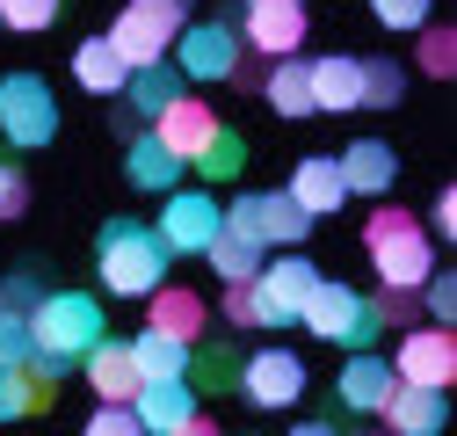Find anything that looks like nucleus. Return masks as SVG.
I'll return each instance as SVG.
<instances>
[{
	"mask_svg": "<svg viewBox=\"0 0 457 436\" xmlns=\"http://www.w3.org/2000/svg\"><path fill=\"white\" fill-rule=\"evenodd\" d=\"M167 240L153 226H138V218H109L102 240H95V277L102 291H117V298H145L160 277H167Z\"/></svg>",
	"mask_w": 457,
	"mask_h": 436,
	"instance_id": "nucleus-1",
	"label": "nucleus"
},
{
	"mask_svg": "<svg viewBox=\"0 0 457 436\" xmlns=\"http://www.w3.org/2000/svg\"><path fill=\"white\" fill-rule=\"evenodd\" d=\"M363 247H370V262H378V277H385V284H407V291H421V277L436 269V233L421 226L414 211H399V204H378V211H370Z\"/></svg>",
	"mask_w": 457,
	"mask_h": 436,
	"instance_id": "nucleus-2",
	"label": "nucleus"
},
{
	"mask_svg": "<svg viewBox=\"0 0 457 436\" xmlns=\"http://www.w3.org/2000/svg\"><path fill=\"white\" fill-rule=\"evenodd\" d=\"M95 335H109V327H102V306L87 291H44L29 306V342L44 356H59V364H80Z\"/></svg>",
	"mask_w": 457,
	"mask_h": 436,
	"instance_id": "nucleus-3",
	"label": "nucleus"
},
{
	"mask_svg": "<svg viewBox=\"0 0 457 436\" xmlns=\"http://www.w3.org/2000/svg\"><path fill=\"white\" fill-rule=\"evenodd\" d=\"M182 22H189V0H124V15L109 22V44L124 51V66H153L175 51Z\"/></svg>",
	"mask_w": 457,
	"mask_h": 436,
	"instance_id": "nucleus-4",
	"label": "nucleus"
},
{
	"mask_svg": "<svg viewBox=\"0 0 457 436\" xmlns=\"http://www.w3.org/2000/svg\"><path fill=\"white\" fill-rule=\"evenodd\" d=\"M298 320L312 327L320 342H341V349H363V342L378 335V313H370V298H363L356 284H327V277L305 291Z\"/></svg>",
	"mask_w": 457,
	"mask_h": 436,
	"instance_id": "nucleus-5",
	"label": "nucleus"
},
{
	"mask_svg": "<svg viewBox=\"0 0 457 436\" xmlns=\"http://www.w3.org/2000/svg\"><path fill=\"white\" fill-rule=\"evenodd\" d=\"M0 131H8V146H22V153L59 138V95L44 88V73H8L0 80Z\"/></svg>",
	"mask_w": 457,
	"mask_h": 436,
	"instance_id": "nucleus-6",
	"label": "nucleus"
},
{
	"mask_svg": "<svg viewBox=\"0 0 457 436\" xmlns=\"http://www.w3.org/2000/svg\"><path fill=\"white\" fill-rule=\"evenodd\" d=\"M225 226L254 233L262 247H305V233H312V211H305L291 189H247L240 204H225Z\"/></svg>",
	"mask_w": 457,
	"mask_h": 436,
	"instance_id": "nucleus-7",
	"label": "nucleus"
},
{
	"mask_svg": "<svg viewBox=\"0 0 457 436\" xmlns=\"http://www.w3.org/2000/svg\"><path fill=\"white\" fill-rule=\"evenodd\" d=\"M175 73L182 80H204V88H218V80H233V66H240V29L225 22V15H211V22H182V37H175Z\"/></svg>",
	"mask_w": 457,
	"mask_h": 436,
	"instance_id": "nucleus-8",
	"label": "nucleus"
},
{
	"mask_svg": "<svg viewBox=\"0 0 457 436\" xmlns=\"http://www.w3.org/2000/svg\"><path fill=\"white\" fill-rule=\"evenodd\" d=\"M131 407H138L145 436H211V422L196 415V386L189 378H138Z\"/></svg>",
	"mask_w": 457,
	"mask_h": 436,
	"instance_id": "nucleus-9",
	"label": "nucleus"
},
{
	"mask_svg": "<svg viewBox=\"0 0 457 436\" xmlns=\"http://www.w3.org/2000/svg\"><path fill=\"white\" fill-rule=\"evenodd\" d=\"M240 44L254 51V59H283V51H298L305 44V0H247V8H240Z\"/></svg>",
	"mask_w": 457,
	"mask_h": 436,
	"instance_id": "nucleus-10",
	"label": "nucleus"
},
{
	"mask_svg": "<svg viewBox=\"0 0 457 436\" xmlns=\"http://www.w3.org/2000/svg\"><path fill=\"white\" fill-rule=\"evenodd\" d=\"M320 284V269L298 255V247H283V262H262L254 269V298H262V327H291L305 291Z\"/></svg>",
	"mask_w": 457,
	"mask_h": 436,
	"instance_id": "nucleus-11",
	"label": "nucleus"
},
{
	"mask_svg": "<svg viewBox=\"0 0 457 436\" xmlns=\"http://www.w3.org/2000/svg\"><path fill=\"white\" fill-rule=\"evenodd\" d=\"M218 218H225V204L218 197H204V189H167V204H160V240H167V255H204V240L218 233Z\"/></svg>",
	"mask_w": 457,
	"mask_h": 436,
	"instance_id": "nucleus-12",
	"label": "nucleus"
},
{
	"mask_svg": "<svg viewBox=\"0 0 457 436\" xmlns=\"http://www.w3.org/2000/svg\"><path fill=\"white\" fill-rule=\"evenodd\" d=\"M392 378H414V386H450V378H457V335H450V320L407 327V335H399V356H392Z\"/></svg>",
	"mask_w": 457,
	"mask_h": 436,
	"instance_id": "nucleus-13",
	"label": "nucleus"
},
{
	"mask_svg": "<svg viewBox=\"0 0 457 436\" xmlns=\"http://www.w3.org/2000/svg\"><path fill=\"white\" fill-rule=\"evenodd\" d=\"M240 393H247L254 407H291V400L305 393V364H298L291 349H254V356L240 364Z\"/></svg>",
	"mask_w": 457,
	"mask_h": 436,
	"instance_id": "nucleus-14",
	"label": "nucleus"
},
{
	"mask_svg": "<svg viewBox=\"0 0 457 436\" xmlns=\"http://www.w3.org/2000/svg\"><path fill=\"white\" fill-rule=\"evenodd\" d=\"M399 436H436L450 422V386H414V378H392V393L378 407Z\"/></svg>",
	"mask_w": 457,
	"mask_h": 436,
	"instance_id": "nucleus-15",
	"label": "nucleus"
},
{
	"mask_svg": "<svg viewBox=\"0 0 457 436\" xmlns=\"http://www.w3.org/2000/svg\"><path fill=\"white\" fill-rule=\"evenodd\" d=\"M334 168H341V182H349V197H385L399 182V153L385 138H356V146L334 153Z\"/></svg>",
	"mask_w": 457,
	"mask_h": 436,
	"instance_id": "nucleus-16",
	"label": "nucleus"
},
{
	"mask_svg": "<svg viewBox=\"0 0 457 436\" xmlns=\"http://www.w3.org/2000/svg\"><path fill=\"white\" fill-rule=\"evenodd\" d=\"M80 364H87V386H95V400H131V393H138L131 342H117V335H95Z\"/></svg>",
	"mask_w": 457,
	"mask_h": 436,
	"instance_id": "nucleus-17",
	"label": "nucleus"
},
{
	"mask_svg": "<svg viewBox=\"0 0 457 436\" xmlns=\"http://www.w3.org/2000/svg\"><path fill=\"white\" fill-rule=\"evenodd\" d=\"M124 175H131L145 197H167V189L182 182V153L160 146L153 131H131V138H124Z\"/></svg>",
	"mask_w": 457,
	"mask_h": 436,
	"instance_id": "nucleus-18",
	"label": "nucleus"
},
{
	"mask_svg": "<svg viewBox=\"0 0 457 436\" xmlns=\"http://www.w3.org/2000/svg\"><path fill=\"white\" fill-rule=\"evenodd\" d=\"M211 131H218V117H211V102H196V95H175V102L153 117V138H160V146H175L182 160H189Z\"/></svg>",
	"mask_w": 457,
	"mask_h": 436,
	"instance_id": "nucleus-19",
	"label": "nucleus"
},
{
	"mask_svg": "<svg viewBox=\"0 0 457 436\" xmlns=\"http://www.w3.org/2000/svg\"><path fill=\"white\" fill-rule=\"evenodd\" d=\"M262 95L276 117H312V80H305V59L298 51H283V59L262 66Z\"/></svg>",
	"mask_w": 457,
	"mask_h": 436,
	"instance_id": "nucleus-20",
	"label": "nucleus"
},
{
	"mask_svg": "<svg viewBox=\"0 0 457 436\" xmlns=\"http://www.w3.org/2000/svg\"><path fill=\"white\" fill-rule=\"evenodd\" d=\"M145 298H153V320H145V327H160V335H175V342H196V335H204V298H196V291H182V284L160 277Z\"/></svg>",
	"mask_w": 457,
	"mask_h": 436,
	"instance_id": "nucleus-21",
	"label": "nucleus"
},
{
	"mask_svg": "<svg viewBox=\"0 0 457 436\" xmlns=\"http://www.w3.org/2000/svg\"><path fill=\"white\" fill-rule=\"evenodd\" d=\"M182 95V73H175V59H153V66H131V80H124V109H131V117H160V109L167 102H175Z\"/></svg>",
	"mask_w": 457,
	"mask_h": 436,
	"instance_id": "nucleus-22",
	"label": "nucleus"
},
{
	"mask_svg": "<svg viewBox=\"0 0 457 436\" xmlns=\"http://www.w3.org/2000/svg\"><path fill=\"white\" fill-rule=\"evenodd\" d=\"M73 80H80L87 95H124L131 66H124V51L109 44V37H87V44L73 51Z\"/></svg>",
	"mask_w": 457,
	"mask_h": 436,
	"instance_id": "nucleus-23",
	"label": "nucleus"
},
{
	"mask_svg": "<svg viewBox=\"0 0 457 436\" xmlns=\"http://www.w3.org/2000/svg\"><path fill=\"white\" fill-rule=\"evenodd\" d=\"M385 393H392V364H378V356H363V349L341 364V407H349V415H378Z\"/></svg>",
	"mask_w": 457,
	"mask_h": 436,
	"instance_id": "nucleus-24",
	"label": "nucleus"
},
{
	"mask_svg": "<svg viewBox=\"0 0 457 436\" xmlns=\"http://www.w3.org/2000/svg\"><path fill=\"white\" fill-rule=\"evenodd\" d=\"M291 197H298L312 218H327V211L349 204V182H341L334 160H298V168H291Z\"/></svg>",
	"mask_w": 457,
	"mask_h": 436,
	"instance_id": "nucleus-25",
	"label": "nucleus"
},
{
	"mask_svg": "<svg viewBox=\"0 0 457 436\" xmlns=\"http://www.w3.org/2000/svg\"><path fill=\"white\" fill-rule=\"evenodd\" d=\"M204 255H211V269H218V277L225 284H240V277H254V269H262V240L254 233H240V226H225V218H218V233L204 240Z\"/></svg>",
	"mask_w": 457,
	"mask_h": 436,
	"instance_id": "nucleus-26",
	"label": "nucleus"
},
{
	"mask_svg": "<svg viewBox=\"0 0 457 436\" xmlns=\"http://www.w3.org/2000/svg\"><path fill=\"white\" fill-rule=\"evenodd\" d=\"M189 386L196 393H240V349L233 342H189Z\"/></svg>",
	"mask_w": 457,
	"mask_h": 436,
	"instance_id": "nucleus-27",
	"label": "nucleus"
},
{
	"mask_svg": "<svg viewBox=\"0 0 457 436\" xmlns=\"http://www.w3.org/2000/svg\"><path fill=\"white\" fill-rule=\"evenodd\" d=\"M305 80H312V109H356V59L349 51L305 59Z\"/></svg>",
	"mask_w": 457,
	"mask_h": 436,
	"instance_id": "nucleus-28",
	"label": "nucleus"
},
{
	"mask_svg": "<svg viewBox=\"0 0 457 436\" xmlns=\"http://www.w3.org/2000/svg\"><path fill=\"white\" fill-rule=\"evenodd\" d=\"M247 153H254V146H247L233 124H218V131H211V138H204L189 160H196V175H204V182H233V175L247 168Z\"/></svg>",
	"mask_w": 457,
	"mask_h": 436,
	"instance_id": "nucleus-29",
	"label": "nucleus"
},
{
	"mask_svg": "<svg viewBox=\"0 0 457 436\" xmlns=\"http://www.w3.org/2000/svg\"><path fill=\"white\" fill-rule=\"evenodd\" d=\"M131 364H138V378H182L189 371V342L145 327V335H131Z\"/></svg>",
	"mask_w": 457,
	"mask_h": 436,
	"instance_id": "nucleus-30",
	"label": "nucleus"
},
{
	"mask_svg": "<svg viewBox=\"0 0 457 436\" xmlns=\"http://www.w3.org/2000/svg\"><path fill=\"white\" fill-rule=\"evenodd\" d=\"M407 95V66L399 59H356V109H392Z\"/></svg>",
	"mask_w": 457,
	"mask_h": 436,
	"instance_id": "nucleus-31",
	"label": "nucleus"
},
{
	"mask_svg": "<svg viewBox=\"0 0 457 436\" xmlns=\"http://www.w3.org/2000/svg\"><path fill=\"white\" fill-rule=\"evenodd\" d=\"M66 0H0V29H15V37H44L51 22H59Z\"/></svg>",
	"mask_w": 457,
	"mask_h": 436,
	"instance_id": "nucleus-32",
	"label": "nucleus"
},
{
	"mask_svg": "<svg viewBox=\"0 0 457 436\" xmlns=\"http://www.w3.org/2000/svg\"><path fill=\"white\" fill-rule=\"evenodd\" d=\"M421 73H428V80H450V73H457V37H450V29H428V22H421Z\"/></svg>",
	"mask_w": 457,
	"mask_h": 436,
	"instance_id": "nucleus-33",
	"label": "nucleus"
},
{
	"mask_svg": "<svg viewBox=\"0 0 457 436\" xmlns=\"http://www.w3.org/2000/svg\"><path fill=\"white\" fill-rule=\"evenodd\" d=\"M421 306H428V320H457V277H450L443 262L421 277Z\"/></svg>",
	"mask_w": 457,
	"mask_h": 436,
	"instance_id": "nucleus-34",
	"label": "nucleus"
},
{
	"mask_svg": "<svg viewBox=\"0 0 457 436\" xmlns=\"http://www.w3.org/2000/svg\"><path fill=\"white\" fill-rule=\"evenodd\" d=\"M37 342H29V313H15V306H0V364H22Z\"/></svg>",
	"mask_w": 457,
	"mask_h": 436,
	"instance_id": "nucleus-35",
	"label": "nucleus"
},
{
	"mask_svg": "<svg viewBox=\"0 0 457 436\" xmlns=\"http://www.w3.org/2000/svg\"><path fill=\"white\" fill-rule=\"evenodd\" d=\"M370 313H378V327H414V291L407 284H385L370 298Z\"/></svg>",
	"mask_w": 457,
	"mask_h": 436,
	"instance_id": "nucleus-36",
	"label": "nucleus"
},
{
	"mask_svg": "<svg viewBox=\"0 0 457 436\" xmlns=\"http://www.w3.org/2000/svg\"><path fill=\"white\" fill-rule=\"evenodd\" d=\"M87 429H95V436H145V429H138V407H131V400H102Z\"/></svg>",
	"mask_w": 457,
	"mask_h": 436,
	"instance_id": "nucleus-37",
	"label": "nucleus"
},
{
	"mask_svg": "<svg viewBox=\"0 0 457 436\" xmlns=\"http://www.w3.org/2000/svg\"><path fill=\"white\" fill-rule=\"evenodd\" d=\"M225 320H233V327H262V298H254V277L225 284Z\"/></svg>",
	"mask_w": 457,
	"mask_h": 436,
	"instance_id": "nucleus-38",
	"label": "nucleus"
},
{
	"mask_svg": "<svg viewBox=\"0 0 457 436\" xmlns=\"http://www.w3.org/2000/svg\"><path fill=\"white\" fill-rule=\"evenodd\" d=\"M29 415V386H22V364H0V422H22Z\"/></svg>",
	"mask_w": 457,
	"mask_h": 436,
	"instance_id": "nucleus-39",
	"label": "nucleus"
},
{
	"mask_svg": "<svg viewBox=\"0 0 457 436\" xmlns=\"http://www.w3.org/2000/svg\"><path fill=\"white\" fill-rule=\"evenodd\" d=\"M378 22L407 37V29H421V22H428V0H378Z\"/></svg>",
	"mask_w": 457,
	"mask_h": 436,
	"instance_id": "nucleus-40",
	"label": "nucleus"
},
{
	"mask_svg": "<svg viewBox=\"0 0 457 436\" xmlns=\"http://www.w3.org/2000/svg\"><path fill=\"white\" fill-rule=\"evenodd\" d=\"M22 211H29V182L15 160H0V218H22Z\"/></svg>",
	"mask_w": 457,
	"mask_h": 436,
	"instance_id": "nucleus-41",
	"label": "nucleus"
},
{
	"mask_svg": "<svg viewBox=\"0 0 457 436\" xmlns=\"http://www.w3.org/2000/svg\"><path fill=\"white\" fill-rule=\"evenodd\" d=\"M44 298V284L29 277V269H15V277H0V306H15V313H29Z\"/></svg>",
	"mask_w": 457,
	"mask_h": 436,
	"instance_id": "nucleus-42",
	"label": "nucleus"
},
{
	"mask_svg": "<svg viewBox=\"0 0 457 436\" xmlns=\"http://www.w3.org/2000/svg\"><path fill=\"white\" fill-rule=\"evenodd\" d=\"M436 233H457V189L436 197Z\"/></svg>",
	"mask_w": 457,
	"mask_h": 436,
	"instance_id": "nucleus-43",
	"label": "nucleus"
}]
</instances>
